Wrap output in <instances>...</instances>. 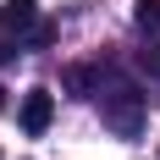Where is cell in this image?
<instances>
[{"label":"cell","instance_id":"9c48e42d","mask_svg":"<svg viewBox=\"0 0 160 160\" xmlns=\"http://www.w3.org/2000/svg\"><path fill=\"white\" fill-rule=\"evenodd\" d=\"M0 105H6V88H0Z\"/></svg>","mask_w":160,"mask_h":160},{"label":"cell","instance_id":"7a4b0ae2","mask_svg":"<svg viewBox=\"0 0 160 160\" xmlns=\"http://www.w3.org/2000/svg\"><path fill=\"white\" fill-rule=\"evenodd\" d=\"M17 122H22V132H28V138L50 132V122H55V94H50V88H28V94H22Z\"/></svg>","mask_w":160,"mask_h":160},{"label":"cell","instance_id":"3957f363","mask_svg":"<svg viewBox=\"0 0 160 160\" xmlns=\"http://www.w3.org/2000/svg\"><path fill=\"white\" fill-rule=\"evenodd\" d=\"M39 17H33V0H6L0 6V33H28Z\"/></svg>","mask_w":160,"mask_h":160},{"label":"cell","instance_id":"277c9868","mask_svg":"<svg viewBox=\"0 0 160 160\" xmlns=\"http://www.w3.org/2000/svg\"><path fill=\"white\" fill-rule=\"evenodd\" d=\"M61 83L72 88V94H99V88H105V72H99V66H66Z\"/></svg>","mask_w":160,"mask_h":160},{"label":"cell","instance_id":"8992f818","mask_svg":"<svg viewBox=\"0 0 160 160\" xmlns=\"http://www.w3.org/2000/svg\"><path fill=\"white\" fill-rule=\"evenodd\" d=\"M50 39H55V22H33L28 28V50H44Z\"/></svg>","mask_w":160,"mask_h":160},{"label":"cell","instance_id":"6da1fadb","mask_svg":"<svg viewBox=\"0 0 160 160\" xmlns=\"http://www.w3.org/2000/svg\"><path fill=\"white\" fill-rule=\"evenodd\" d=\"M99 94H105V88H99ZM99 111H105V127H111L116 138H138V132H144V94H138V88H127V83H122V88H111Z\"/></svg>","mask_w":160,"mask_h":160},{"label":"cell","instance_id":"ba28073f","mask_svg":"<svg viewBox=\"0 0 160 160\" xmlns=\"http://www.w3.org/2000/svg\"><path fill=\"white\" fill-rule=\"evenodd\" d=\"M11 55H17V50H6V44H0V66H6V61H11Z\"/></svg>","mask_w":160,"mask_h":160},{"label":"cell","instance_id":"5b68a950","mask_svg":"<svg viewBox=\"0 0 160 160\" xmlns=\"http://www.w3.org/2000/svg\"><path fill=\"white\" fill-rule=\"evenodd\" d=\"M132 22H138V28H160V0H138V11H132Z\"/></svg>","mask_w":160,"mask_h":160},{"label":"cell","instance_id":"52a82bcc","mask_svg":"<svg viewBox=\"0 0 160 160\" xmlns=\"http://www.w3.org/2000/svg\"><path fill=\"white\" fill-rule=\"evenodd\" d=\"M138 66H144L149 78H160V44H149V50H144V55H138Z\"/></svg>","mask_w":160,"mask_h":160}]
</instances>
